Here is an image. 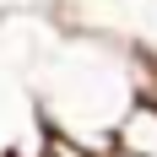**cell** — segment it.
<instances>
[{
    "instance_id": "cell-1",
    "label": "cell",
    "mask_w": 157,
    "mask_h": 157,
    "mask_svg": "<svg viewBox=\"0 0 157 157\" xmlns=\"http://www.w3.org/2000/svg\"><path fill=\"white\" fill-rule=\"evenodd\" d=\"M71 33V44H54L38 65V109L44 130L76 136V141L114 152V130L146 92H152L157 60H141L119 44H103L92 33Z\"/></svg>"
},
{
    "instance_id": "cell-2",
    "label": "cell",
    "mask_w": 157,
    "mask_h": 157,
    "mask_svg": "<svg viewBox=\"0 0 157 157\" xmlns=\"http://www.w3.org/2000/svg\"><path fill=\"white\" fill-rule=\"evenodd\" d=\"M60 27L157 60V0H60Z\"/></svg>"
},
{
    "instance_id": "cell-5",
    "label": "cell",
    "mask_w": 157,
    "mask_h": 157,
    "mask_svg": "<svg viewBox=\"0 0 157 157\" xmlns=\"http://www.w3.org/2000/svg\"><path fill=\"white\" fill-rule=\"evenodd\" d=\"M152 92H157V71H152Z\"/></svg>"
},
{
    "instance_id": "cell-3",
    "label": "cell",
    "mask_w": 157,
    "mask_h": 157,
    "mask_svg": "<svg viewBox=\"0 0 157 157\" xmlns=\"http://www.w3.org/2000/svg\"><path fill=\"white\" fill-rule=\"evenodd\" d=\"M114 152H119V157H157V92H146L141 103L119 119Z\"/></svg>"
},
{
    "instance_id": "cell-6",
    "label": "cell",
    "mask_w": 157,
    "mask_h": 157,
    "mask_svg": "<svg viewBox=\"0 0 157 157\" xmlns=\"http://www.w3.org/2000/svg\"><path fill=\"white\" fill-rule=\"evenodd\" d=\"M38 157H49V152H38Z\"/></svg>"
},
{
    "instance_id": "cell-4",
    "label": "cell",
    "mask_w": 157,
    "mask_h": 157,
    "mask_svg": "<svg viewBox=\"0 0 157 157\" xmlns=\"http://www.w3.org/2000/svg\"><path fill=\"white\" fill-rule=\"evenodd\" d=\"M0 157H22V152H16V146H11V152H0Z\"/></svg>"
}]
</instances>
